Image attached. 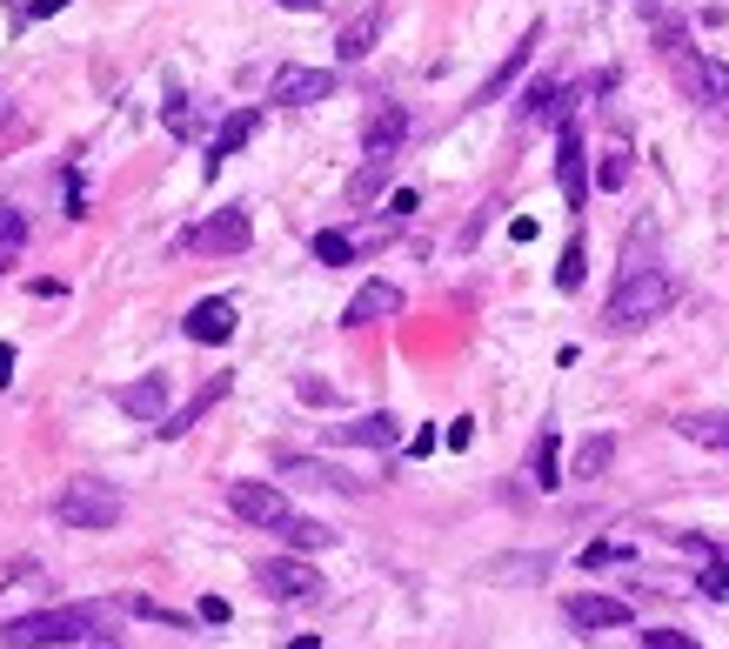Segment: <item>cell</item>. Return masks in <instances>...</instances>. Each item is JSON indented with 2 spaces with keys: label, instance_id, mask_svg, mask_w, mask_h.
Segmentation results:
<instances>
[{
  "label": "cell",
  "instance_id": "d6a6232c",
  "mask_svg": "<svg viewBox=\"0 0 729 649\" xmlns=\"http://www.w3.org/2000/svg\"><path fill=\"white\" fill-rule=\"evenodd\" d=\"M603 562H622V549L616 542H589L583 549V570H603Z\"/></svg>",
  "mask_w": 729,
  "mask_h": 649
},
{
  "label": "cell",
  "instance_id": "9a60e30c",
  "mask_svg": "<svg viewBox=\"0 0 729 649\" xmlns=\"http://www.w3.org/2000/svg\"><path fill=\"white\" fill-rule=\"evenodd\" d=\"M401 141H409V114H401L395 101H382L368 114V128H362V147L368 154H401Z\"/></svg>",
  "mask_w": 729,
  "mask_h": 649
},
{
  "label": "cell",
  "instance_id": "30bf717a",
  "mask_svg": "<svg viewBox=\"0 0 729 649\" xmlns=\"http://www.w3.org/2000/svg\"><path fill=\"white\" fill-rule=\"evenodd\" d=\"M114 409H128L134 422H168V369H154V375L114 388Z\"/></svg>",
  "mask_w": 729,
  "mask_h": 649
},
{
  "label": "cell",
  "instance_id": "3957f363",
  "mask_svg": "<svg viewBox=\"0 0 729 649\" xmlns=\"http://www.w3.org/2000/svg\"><path fill=\"white\" fill-rule=\"evenodd\" d=\"M60 529H114L121 522V490L108 475H67L60 496H54Z\"/></svg>",
  "mask_w": 729,
  "mask_h": 649
},
{
  "label": "cell",
  "instance_id": "ab89813d",
  "mask_svg": "<svg viewBox=\"0 0 729 649\" xmlns=\"http://www.w3.org/2000/svg\"><path fill=\"white\" fill-rule=\"evenodd\" d=\"M8 262H14V249H8V241H0V275H8Z\"/></svg>",
  "mask_w": 729,
  "mask_h": 649
},
{
  "label": "cell",
  "instance_id": "44dd1931",
  "mask_svg": "<svg viewBox=\"0 0 729 649\" xmlns=\"http://www.w3.org/2000/svg\"><path fill=\"white\" fill-rule=\"evenodd\" d=\"M275 469H281V475H295V482H314V490H355V482H349L342 469H329V462H308V455H281Z\"/></svg>",
  "mask_w": 729,
  "mask_h": 649
},
{
  "label": "cell",
  "instance_id": "cb8c5ba5",
  "mask_svg": "<svg viewBox=\"0 0 729 649\" xmlns=\"http://www.w3.org/2000/svg\"><path fill=\"white\" fill-rule=\"evenodd\" d=\"M529 482H535V490H555V482H562V469H555V436H549V429H542L535 449H529Z\"/></svg>",
  "mask_w": 729,
  "mask_h": 649
},
{
  "label": "cell",
  "instance_id": "1f68e13d",
  "mask_svg": "<svg viewBox=\"0 0 729 649\" xmlns=\"http://www.w3.org/2000/svg\"><path fill=\"white\" fill-rule=\"evenodd\" d=\"M416 208H422V195H416V188H395V195H388V215H395V221H409Z\"/></svg>",
  "mask_w": 729,
  "mask_h": 649
},
{
  "label": "cell",
  "instance_id": "4fadbf2b",
  "mask_svg": "<svg viewBox=\"0 0 729 649\" xmlns=\"http://www.w3.org/2000/svg\"><path fill=\"white\" fill-rule=\"evenodd\" d=\"M562 616H570L576 629H629V623H636V609H629L622 596H570V603H562Z\"/></svg>",
  "mask_w": 729,
  "mask_h": 649
},
{
  "label": "cell",
  "instance_id": "7402d4cb",
  "mask_svg": "<svg viewBox=\"0 0 729 649\" xmlns=\"http://www.w3.org/2000/svg\"><path fill=\"white\" fill-rule=\"evenodd\" d=\"M676 429L703 449H729V416L722 409H703V416H676Z\"/></svg>",
  "mask_w": 729,
  "mask_h": 649
},
{
  "label": "cell",
  "instance_id": "52a82bcc",
  "mask_svg": "<svg viewBox=\"0 0 729 649\" xmlns=\"http://www.w3.org/2000/svg\"><path fill=\"white\" fill-rule=\"evenodd\" d=\"M255 583H262V596H275V603H308V596L321 590V576L308 570L301 556H275V562H262Z\"/></svg>",
  "mask_w": 729,
  "mask_h": 649
},
{
  "label": "cell",
  "instance_id": "ba28073f",
  "mask_svg": "<svg viewBox=\"0 0 729 649\" xmlns=\"http://www.w3.org/2000/svg\"><path fill=\"white\" fill-rule=\"evenodd\" d=\"M228 509H234L241 522H255V529H275V522L288 516V496L275 490V482H234V490H228Z\"/></svg>",
  "mask_w": 729,
  "mask_h": 649
},
{
  "label": "cell",
  "instance_id": "e0dca14e",
  "mask_svg": "<svg viewBox=\"0 0 729 649\" xmlns=\"http://www.w3.org/2000/svg\"><path fill=\"white\" fill-rule=\"evenodd\" d=\"M221 395H228V375H214V382H208L201 395H188V402H181V409H175L168 422H154V436H168V442H175V436H188V429H195V422H201V416L214 409Z\"/></svg>",
  "mask_w": 729,
  "mask_h": 649
},
{
  "label": "cell",
  "instance_id": "f546056e",
  "mask_svg": "<svg viewBox=\"0 0 729 649\" xmlns=\"http://www.w3.org/2000/svg\"><path fill=\"white\" fill-rule=\"evenodd\" d=\"M642 649H696L683 629H650V636H642Z\"/></svg>",
  "mask_w": 729,
  "mask_h": 649
},
{
  "label": "cell",
  "instance_id": "7c38bea8",
  "mask_svg": "<svg viewBox=\"0 0 729 649\" xmlns=\"http://www.w3.org/2000/svg\"><path fill=\"white\" fill-rule=\"evenodd\" d=\"M382 21H388V14H382V0L355 8V14L342 21V34H335V54H342V61H368V54H375V41H382Z\"/></svg>",
  "mask_w": 729,
  "mask_h": 649
},
{
  "label": "cell",
  "instance_id": "5b68a950",
  "mask_svg": "<svg viewBox=\"0 0 729 649\" xmlns=\"http://www.w3.org/2000/svg\"><path fill=\"white\" fill-rule=\"evenodd\" d=\"M335 95V74L329 67H275V80H268V101H281V108H308V101H329Z\"/></svg>",
  "mask_w": 729,
  "mask_h": 649
},
{
  "label": "cell",
  "instance_id": "603a6c76",
  "mask_svg": "<svg viewBox=\"0 0 729 649\" xmlns=\"http://www.w3.org/2000/svg\"><path fill=\"white\" fill-rule=\"evenodd\" d=\"M583 275H589V249H583V234H576L570 249H562V262H555V288H562V295H576Z\"/></svg>",
  "mask_w": 729,
  "mask_h": 649
},
{
  "label": "cell",
  "instance_id": "d590c367",
  "mask_svg": "<svg viewBox=\"0 0 729 649\" xmlns=\"http://www.w3.org/2000/svg\"><path fill=\"white\" fill-rule=\"evenodd\" d=\"M8 382H14V349L0 342V388H8Z\"/></svg>",
  "mask_w": 729,
  "mask_h": 649
},
{
  "label": "cell",
  "instance_id": "9c48e42d",
  "mask_svg": "<svg viewBox=\"0 0 729 649\" xmlns=\"http://www.w3.org/2000/svg\"><path fill=\"white\" fill-rule=\"evenodd\" d=\"M181 336H188V342H201V349H221V342L234 336V301H228V295L195 301V308L181 315Z\"/></svg>",
  "mask_w": 729,
  "mask_h": 649
},
{
  "label": "cell",
  "instance_id": "6da1fadb",
  "mask_svg": "<svg viewBox=\"0 0 729 649\" xmlns=\"http://www.w3.org/2000/svg\"><path fill=\"white\" fill-rule=\"evenodd\" d=\"M114 623V603H67V609H34L0 623V649H67V642H95V629Z\"/></svg>",
  "mask_w": 729,
  "mask_h": 649
},
{
  "label": "cell",
  "instance_id": "484cf974",
  "mask_svg": "<svg viewBox=\"0 0 729 649\" xmlns=\"http://www.w3.org/2000/svg\"><path fill=\"white\" fill-rule=\"evenodd\" d=\"M121 609H128V616H141V623H168V629H195V616H181V609H168V603H154V596H128Z\"/></svg>",
  "mask_w": 729,
  "mask_h": 649
},
{
  "label": "cell",
  "instance_id": "4316f807",
  "mask_svg": "<svg viewBox=\"0 0 729 649\" xmlns=\"http://www.w3.org/2000/svg\"><path fill=\"white\" fill-rule=\"evenodd\" d=\"M609 455H616V442H609V436H589V442L576 449V475H603Z\"/></svg>",
  "mask_w": 729,
  "mask_h": 649
},
{
  "label": "cell",
  "instance_id": "277c9868",
  "mask_svg": "<svg viewBox=\"0 0 729 649\" xmlns=\"http://www.w3.org/2000/svg\"><path fill=\"white\" fill-rule=\"evenodd\" d=\"M555 182H562V201H570V208L589 201V154H583L576 121H562V128H555Z\"/></svg>",
  "mask_w": 729,
  "mask_h": 649
},
{
  "label": "cell",
  "instance_id": "7a4b0ae2",
  "mask_svg": "<svg viewBox=\"0 0 729 649\" xmlns=\"http://www.w3.org/2000/svg\"><path fill=\"white\" fill-rule=\"evenodd\" d=\"M670 301H676V282H670L663 268H642V262H629V268H622V282L609 288L603 329H609V336H636V329H650V321H656Z\"/></svg>",
  "mask_w": 729,
  "mask_h": 649
},
{
  "label": "cell",
  "instance_id": "f1b7e54d",
  "mask_svg": "<svg viewBox=\"0 0 729 649\" xmlns=\"http://www.w3.org/2000/svg\"><path fill=\"white\" fill-rule=\"evenodd\" d=\"M622 182H629V147H609V154H603V168H596V188L616 195Z\"/></svg>",
  "mask_w": 729,
  "mask_h": 649
},
{
  "label": "cell",
  "instance_id": "8fae6325",
  "mask_svg": "<svg viewBox=\"0 0 729 649\" xmlns=\"http://www.w3.org/2000/svg\"><path fill=\"white\" fill-rule=\"evenodd\" d=\"M329 442H342V449H395V442H401V422H395L388 409H375V416L335 422V429H329Z\"/></svg>",
  "mask_w": 729,
  "mask_h": 649
},
{
  "label": "cell",
  "instance_id": "2e32d148",
  "mask_svg": "<svg viewBox=\"0 0 729 649\" xmlns=\"http://www.w3.org/2000/svg\"><path fill=\"white\" fill-rule=\"evenodd\" d=\"M255 128H262V114H255V108L228 114V121H221V134H214V147H208V175H221V161L248 147V141H255Z\"/></svg>",
  "mask_w": 729,
  "mask_h": 649
},
{
  "label": "cell",
  "instance_id": "60d3db41",
  "mask_svg": "<svg viewBox=\"0 0 729 649\" xmlns=\"http://www.w3.org/2000/svg\"><path fill=\"white\" fill-rule=\"evenodd\" d=\"M95 649H121V642H108V636H95Z\"/></svg>",
  "mask_w": 729,
  "mask_h": 649
},
{
  "label": "cell",
  "instance_id": "d4e9b609",
  "mask_svg": "<svg viewBox=\"0 0 729 649\" xmlns=\"http://www.w3.org/2000/svg\"><path fill=\"white\" fill-rule=\"evenodd\" d=\"M314 262H321V268H349V262H355V241H349L342 228H321V234H314Z\"/></svg>",
  "mask_w": 729,
  "mask_h": 649
},
{
  "label": "cell",
  "instance_id": "74e56055",
  "mask_svg": "<svg viewBox=\"0 0 729 649\" xmlns=\"http://www.w3.org/2000/svg\"><path fill=\"white\" fill-rule=\"evenodd\" d=\"M60 8H67V0H34L27 14H34V21H47V14H60Z\"/></svg>",
  "mask_w": 729,
  "mask_h": 649
},
{
  "label": "cell",
  "instance_id": "83f0119b",
  "mask_svg": "<svg viewBox=\"0 0 729 649\" xmlns=\"http://www.w3.org/2000/svg\"><path fill=\"white\" fill-rule=\"evenodd\" d=\"M696 590H703L709 603H722V596H729V562H722V556H703V576H696Z\"/></svg>",
  "mask_w": 729,
  "mask_h": 649
},
{
  "label": "cell",
  "instance_id": "8d00e7d4",
  "mask_svg": "<svg viewBox=\"0 0 729 649\" xmlns=\"http://www.w3.org/2000/svg\"><path fill=\"white\" fill-rule=\"evenodd\" d=\"M275 8H288V14H321V0H275Z\"/></svg>",
  "mask_w": 729,
  "mask_h": 649
},
{
  "label": "cell",
  "instance_id": "836d02e7",
  "mask_svg": "<svg viewBox=\"0 0 729 649\" xmlns=\"http://www.w3.org/2000/svg\"><path fill=\"white\" fill-rule=\"evenodd\" d=\"M468 442H475V422H468V416H462V422H449V449H468Z\"/></svg>",
  "mask_w": 729,
  "mask_h": 649
},
{
  "label": "cell",
  "instance_id": "e575fe53",
  "mask_svg": "<svg viewBox=\"0 0 729 649\" xmlns=\"http://www.w3.org/2000/svg\"><path fill=\"white\" fill-rule=\"evenodd\" d=\"M201 623H228V603H221V596H201Z\"/></svg>",
  "mask_w": 729,
  "mask_h": 649
},
{
  "label": "cell",
  "instance_id": "f35d334b",
  "mask_svg": "<svg viewBox=\"0 0 729 649\" xmlns=\"http://www.w3.org/2000/svg\"><path fill=\"white\" fill-rule=\"evenodd\" d=\"M288 649H321V636H295V642H288Z\"/></svg>",
  "mask_w": 729,
  "mask_h": 649
},
{
  "label": "cell",
  "instance_id": "4dcf8cb0",
  "mask_svg": "<svg viewBox=\"0 0 729 649\" xmlns=\"http://www.w3.org/2000/svg\"><path fill=\"white\" fill-rule=\"evenodd\" d=\"M0 241H8V249H21V241H27V221H21L14 208H0Z\"/></svg>",
  "mask_w": 729,
  "mask_h": 649
},
{
  "label": "cell",
  "instance_id": "ffe728a7",
  "mask_svg": "<svg viewBox=\"0 0 729 649\" xmlns=\"http://www.w3.org/2000/svg\"><path fill=\"white\" fill-rule=\"evenodd\" d=\"M275 536H281L288 549H329V542H335V529H329V522H314V516H295V509L275 522Z\"/></svg>",
  "mask_w": 729,
  "mask_h": 649
},
{
  "label": "cell",
  "instance_id": "8992f818",
  "mask_svg": "<svg viewBox=\"0 0 729 649\" xmlns=\"http://www.w3.org/2000/svg\"><path fill=\"white\" fill-rule=\"evenodd\" d=\"M255 241V228H248V215L241 208H221V215H208L201 228H188V249H201V255H241Z\"/></svg>",
  "mask_w": 729,
  "mask_h": 649
},
{
  "label": "cell",
  "instance_id": "ac0fdd59",
  "mask_svg": "<svg viewBox=\"0 0 729 649\" xmlns=\"http://www.w3.org/2000/svg\"><path fill=\"white\" fill-rule=\"evenodd\" d=\"M535 47H542V28H529V34H522V41L509 47V61H502V67H496L489 80H482V95H475V101H502V95H509V80H516V74L529 67V54H535Z\"/></svg>",
  "mask_w": 729,
  "mask_h": 649
},
{
  "label": "cell",
  "instance_id": "d6986e66",
  "mask_svg": "<svg viewBox=\"0 0 729 649\" xmlns=\"http://www.w3.org/2000/svg\"><path fill=\"white\" fill-rule=\"evenodd\" d=\"M388 175H395V154H368L362 168L349 175V208H368V201L388 188Z\"/></svg>",
  "mask_w": 729,
  "mask_h": 649
},
{
  "label": "cell",
  "instance_id": "5bb4252c",
  "mask_svg": "<svg viewBox=\"0 0 729 649\" xmlns=\"http://www.w3.org/2000/svg\"><path fill=\"white\" fill-rule=\"evenodd\" d=\"M382 315H401V288H395V282H362L355 301L342 308L349 329H368V321H382Z\"/></svg>",
  "mask_w": 729,
  "mask_h": 649
}]
</instances>
